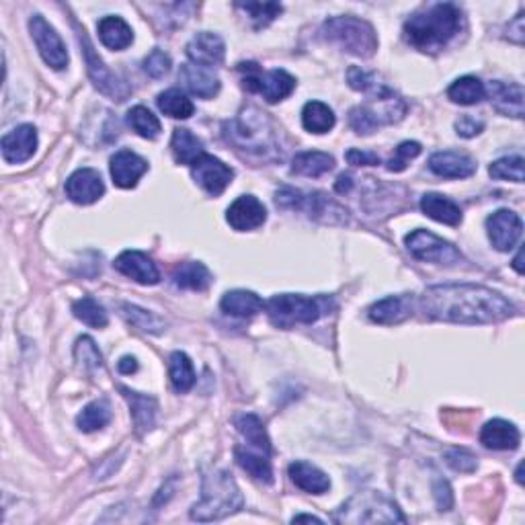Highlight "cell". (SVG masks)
<instances>
[{"label":"cell","instance_id":"obj_1","mask_svg":"<svg viewBox=\"0 0 525 525\" xmlns=\"http://www.w3.org/2000/svg\"><path fill=\"white\" fill-rule=\"evenodd\" d=\"M419 306L427 319L458 324H490L507 320L515 306L498 291L476 283H445L427 288Z\"/></svg>","mask_w":525,"mask_h":525},{"label":"cell","instance_id":"obj_2","mask_svg":"<svg viewBox=\"0 0 525 525\" xmlns=\"http://www.w3.org/2000/svg\"><path fill=\"white\" fill-rule=\"evenodd\" d=\"M462 12L456 4L442 3L417 12L405 23V40L425 54H437L459 31Z\"/></svg>","mask_w":525,"mask_h":525},{"label":"cell","instance_id":"obj_3","mask_svg":"<svg viewBox=\"0 0 525 525\" xmlns=\"http://www.w3.org/2000/svg\"><path fill=\"white\" fill-rule=\"evenodd\" d=\"M243 505V492L235 478L226 470H210L204 475L202 498L193 505L189 515L193 521H220L241 511Z\"/></svg>","mask_w":525,"mask_h":525},{"label":"cell","instance_id":"obj_4","mask_svg":"<svg viewBox=\"0 0 525 525\" xmlns=\"http://www.w3.org/2000/svg\"><path fill=\"white\" fill-rule=\"evenodd\" d=\"M336 308L330 296H302L280 294L265 302L269 320L280 328H291L296 324H314Z\"/></svg>","mask_w":525,"mask_h":525},{"label":"cell","instance_id":"obj_5","mask_svg":"<svg viewBox=\"0 0 525 525\" xmlns=\"http://www.w3.org/2000/svg\"><path fill=\"white\" fill-rule=\"evenodd\" d=\"M335 523H406L398 505L378 490H361L333 515Z\"/></svg>","mask_w":525,"mask_h":525},{"label":"cell","instance_id":"obj_6","mask_svg":"<svg viewBox=\"0 0 525 525\" xmlns=\"http://www.w3.org/2000/svg\"><path fill=\"white\" fill-rule=\"evenodd\" d=\"M322 37L327 42L339 43L349 54L359 58H372L378 50L375 29L364 19L358 17H333L322 25Z\"/></svg>","mask_w":525,"mask_h":525},{"label":"cell","instance_id":"obj_7","mask_svg":"<svg viewBox=\"0 0 525 525\" xmlns=\"http://www.w3.org/2000/svg\"><path fill=\"white\" fill-rule=\"evenodd\" d=\"M275 204L277 207H282V210H297L308 213L310 218L319 220V222L324 224L349 222L345 207H341L320 191L304 193L300 189H294V187H282V189L275 193Z\"/></svg>","mask_w":525,"mask_h":525},{"label":"cell","instance_id":"obj_8","mask_svg":"<svg viewBox=\"0 0 525 525\" xmlns=\"http://www.w3.org/2000/svg\"><path fill=\"white\" fill-rule=\"evenodd\" d=\"M238 70L244 73V79H243L244 89L251 90V93L263 95V99L269 103L283 101L285 97H290L296 89L294 76L280 68L263 73L255 62H246V64H238Z\"/></svg>","mask_w":525,"mask_h":525},{"label":"cell","instance_id":"obj_9","mask_svg":"<svg viewBox=\"0 0 525 525\" xmlns=\"http://www.w3.org/2000/svg\"><path fill=\"white\" fill-rule=\"evenodd\" d=\"M406 249L411 251V255L419 261L433 263V265H445V267H452V265H458L462 261V252H459L452 243L444 241L437 235H433L429 230H413L411 235L405 238Z\"/></svg>","mask_w":525,"mask_h":525},{"label":"cell","instance_id":"obj_10","mask_svg":"<svg viewBox=\"0 0 525 525\" xmlns=\"http://www.w3.org/2000/svg\"><path fill=\"white\" fill-rule=\"evenodd\" d=\"M265 113L255 112V115L243 113L241 118L228 123L230 132H226L228 140L238 148L251 152H263L271 144V132H265V126H269Z\"/></svg>","mask_w":525,"mask_h":525},{"label":"cell","instance_id":"obj_11","mask_svg":"<svg viewBox=\"0 0 525 525\" xmlns=\"http://www.w3.org/2000/svg\"><path fill=\"white\" fill-rule=\"evenodd\" d=\"M29 31L31 37L37 45V51L43 58V62L48 64L50 68L62 70L68 66V50L64 45L62 37L58 35V31L51 27V25L45 21L42 15H34L29 21Z\"/></svg>","mask_w":525,"mask_h":525},{"label":"cell","instance_id":"obj_12","mask_svg":"<svg viewBox=\"0 0 525 525\" xmlns=\"http://www.w3.org/2000/svg\"><path fill=\"white\" fill-rule=\"evenodd\" d=\"M79 40L82 45V54H84V60H87V70H89V76L93 79L95 87L101 90L103 95L112 97L115 101H123L126 97L129 95V89L123 84L118 76H115L112 70H109L99 56L95 54L93 45H90L87 34H84V29H79Z\"/></svg>","mask_w":525,"mask_h":525},{"label":"cell","instance_id":"obj_13","mask_svg":"<svg viewBox=\"0 0 525 525\" xmlns=\"http://www.w3.org/2000/svg\"><path fill=\"white\" fill-rule=\"evenodd\" d=\"M191 174L193 181L202 187L205 193L218 197L226 191V187L232 183V177H235V171L212 154H202V157L193 160L191 165Z\"/></svg>","mask_w":525,"mask_h":525},{"label":"cell","instance_id":"obj_14","mask_svg":"<svg viewBox=\"0 0 525 525\" xmlns=\"http://www.w3.org/2000/svg\"><path fill=\"white\" fill-rule=\"evenodd\" d=\"M523 222L515 212L511 210H498L486 218V232L492 246L501 252H509L515 249L521 238Z\"/></svg>","mask_w":525,"mask_h":525},{"label":"cell","instance_id":"obj_15","mask_svg":"<svg viewBox=\"0 0 525 525\" xmlns=\"http://www.w3.org/2000/svg\"><path fill=\"white\" fill-rule=\"evenodd\" d=\"M267 220V210L255 196H241L226 210V222L238 232L257 230Z\"/></svg>","mask_w":525,"mask_h":525},{"label":"cell","instance_id":"obj_16","mask_svg":"<svg viewBox=\"0 0 525 525\" xmlns=\"http://www.w3.org/2000/svg\"><path fill=\"white\" fill-rule=\"evenodd\" d=\"M103 193H105V183H103L99 171H95V168H79L66 181V196L79 205L99 202Z\"/></svg>","mask_w":525,"mask_h":525},{"label":"cell","instance_id":"obj_17","mask_svg":"<svg viewBox=\"0 0 525 525\" xmlns=\"http://www.w3.org/2000/svg\"><path fill=\"white\" fill-rule=\"evenodd\" d=\"M0 148H3V158L11 162V165L29 160L37 151V129L29 126V123L17 126L9 134L3 135Z\"/></svg>","mask_w":525,"mask_h":525},{"label":"cell","instance_id":"obj_18","mask_svg":"<svg viewBox=\"0 0 525 525\" xmlns=\"http://www.w3.org/2000/svg\"><path fill=\"white\" fill-rule=\"evenodd\" d=\"M113 267L123 274L129 280L138 282L142 285H154L158 283L160 274L157 269V265L146 252L142 251H123L121 255L115 259Z\"/></svg>","mask_w":525,"mask_h":525},{"label":"cell","instance_id":"obj_19","mask_svg":"<svg viewBox=\"0 0 525 525\" xmlns=\"http://www.w3.org/2000/svg\"><path fill=\"white\" fill-rule=\"evenodd\" d=\"M187 56H189L191 64L213 68L224 62L226 45L220 35L210 34V31H202V34L193 35L191 42L187 43Z\"/></svg>","mask_w":525,"mask_h":525},{"label":"cell","instance_id":"obj_20","mask_svg":"<svg viewBox=\"0 0 525 525\" xmlns=\"http://www.w3.org/2000/svg\"><path fill=\"white\" fill-rule=\"evenodd\" d=\"M486 95L492 103V107L498 113L507 115V118L523 120V87L520 82H501L495 81L484 89Z\"/></svg>","mask_w":525,"mask_h":525},{"label":"cell","instance_id":"obj_21","mask_svg":"<svg viewBox=\"0 0 525 525\" xmlns=\"http://www.w3.org/2000/svg\"><path fill=\"white\" fill-rule=\"evenodd\" d=\"M109 171H112L115 185L121 187V189H132V187L138 185L142 174L148 171V162L132 151H120L112 157Z\"/></svg>","mask_w":525,"mask_h":525},{"label":"cell","instance_id":"obj_22","mask_svg":"<svg viewBox=\"0 0 525 525\" xmlns=\"http://www.w3.org/2000/svg\"><path fill=\"white\" fill-rule=\"evenodd\" d=\"M431 173L444 179H466L476 171V162L468 154L456 152V151H444L436 152L429 158Z\"/></svg>","mask_w":525,"mask_h":525},{"label":"cell","instance_id":"obj_23","mask_svg":"<svg viewBox=\"0 0 525 525\" xmlns=\"http://www.w3.org/2000/svg\"><path fill=\"white\" fill-rule=\"evenodd\" d=\"M179 81L191 95L199 99H213L220 93V79L210 68L197 66V64H183L179 70Z\"/></svg>","mask_w":525,"mask_h":525},{"label":"cell","instance_id":"obj_24","mask_svg":"<svg viewBox=\"0 0 525 525\" xmlns=\"http://www.w3.org/2000/svg\"><path fill=\"white\" fill-rule=\"evenodd\" d=\"M521 442L520 429L513 423L503 419H492L483 427L481 431V444L489 450L505 452V450H517Z\"/></svg>","mask_w":525,"mask_h":525},{"label":"cell","instance_id":"obj_25","mask_svg":"<svg viewBox=\"0 0 525 525\" xmlns=\"http://www.w3.org/2000/svg\"><path fill=\"white\" fill-rule=\"evenodd\" d=\"M413 297L411 296H390L375 302L369 308V319L378 324H400L413 316Z\"/></svg>","mask_w":525,"mask_h":525},{"label":"cell","instance_id":"obj_26","mask_svg":"<svg viewBox=\"0 0 525 525\" xmlns=\"http://www.w3.org/2000/svg\"><path fill=\"white\" fill-rule=\"evenodd\" d=\"M123 397L129 403V408H132V419H134V425H135V431L140 433H148L157 423V411H158V405H157V398L154 397H148V394H140V392H134L129 390V388H120Z\"/></svg>","mask_w":525,"mask_h":525},{"label":"cell","instance_id":"obj_27","mask_svg":"<svg viewBox=\"0 0 525 525\" xmlns=\"http://www.w3.org/2000/svg\"><path fill=\"white\" fill-rule=\"evenodd\" d=\"M220 308L226 314L236 316V319H252V316H257L265 308V302L255 291L232 290L226 291L222 302H220Z\"/></svg>","mask_w":525,"mask_h":525},{"label":"cell","instance_id":"obj_28","mask_svg":"<svg viewBox=\"0 0 525 525\" xmlns=\"http://www.w3.org/2000/svg\"><path fill=\"white\" fill-rule=\"evenodd\" d=\"M288 472L291 483L304 492H310V495H322V492L330 489V478L320 468H316L314 464L300 459V462H291Z\"/></svg>","mask_w":525,"mask_h":525},{"label":"cell","instance_id":"obj_29","mask_svg":"<svg viewBox=\"0 0 525 525\" xmlns=\"http://www.w3.org/2000/svg\"><path fill=\"white\" fill-rule=\"evenodd\" d=\"M421 210H423L425 216L447 226H459L464 218L459 205L456 202H452V199H447L445 196H439V193H425V196L421 197Z\"/></svg>","mask_w":525,"mask_h":525},{"label":"cell","instance_id":"obj_30","mask_svg":"<svg viewBox=\"0 0 525 525\" xmlns=\"http://www.w3.org/2000/svg\"><path fill=\"white\" fill-rule=\"evenodd\" d=\"M97 29H99L101 43L109 50L121 51L126 50L127 45H132L134 42V31L121 17H115V15L103 17L99 25H97Z\"/></svg>","mask_w":525,"mask_h":525},{"label":"cell","instance_id":"obj_31","mask_svg":"<svg viewBox=\"0 0 525 525\" xmlns=\"http://www.w3.org/2000/svg\"><path fill=\"white\" fill-rule=\"evenodd\" d=\"M236 429L244 437V442L249 444L252 450L259 453H265V456H271V439L267 436V429H265L263 421L257 417V414H241L235 421Z\"/></svg>","mask_w":525,"mask_h":525},{"label":"cell","instance_id":"obj_32","mask_svg":"<svg viewBox=\"0 0 525 525\" xmlns=\"http://www.w3.org/2000/svg\"><path fill=\"white\" fill-rule=\"evenodd\" d=\"M173 282L181 290L205 291L212 285L213 277L210 274V269H207L204 263L187 261V263H181L179 267L174 269Z\"/></svg>","mask_w":525,"mask_h":525},{"label":"cell","instance_id":"obj_33","mask_svg":"<svg viewBox=\"0 0 525 525\" xmlns=\"http://www.w3.org/2000/svg\"><path fill=\"white\" fill-rule=\"evenodd\" d=\"M171 151L179 165H193V160L204 154V142L196 134H191V129L177 127L173 132Z\"/></svg>","mask_w":525,"mask_h":525},{"label":"cell","instance_id":"obj_34","mask_svg":"<svg viewBox=\"0 0 525 525\" xmlns=\"http://www.w3.org/2000/svg\"><path fill=\"white\" fill-rule=\"evenodd\" d=\"M335 113L327 103L308 101L302 109V126L310 134H327L335 127Z\"/></svg>","mask_w":525,"mask_h":525},{"label":"cell","instance_id":"obj_35","mask_svg":"<svg viewBox=\"0 0 525 525\" xmlns=\"http://www.w3.org/2000/svg\"><path fill=\"white\" fill-rule=\"evenodd\" d=\"M335 158L328 152H300L296 154L294 162H291V173L302 174V177H320V174L333 171Z\"/></svg>","mask_w":525,"mask_h":525},{"label":"cell","instance_id":"obj_36","mask_svg":"<svg viewBox=\"0 0 525 525\" xmlns=\"http://www.w3.org/2000/svg\"><path fill=\"white\" fill-rule=\"evenodd\" d=\"M235 456L238 466H241L246 475L255 478V481L265 484L274 483V470H271L269 456H265V453H259V452L252 453L251 450H243V447H236Z\"/></svg>","mask_w":525,"mask_h":525},{"label":"cell","instance_id":"obj_37","mask_svg":"<svg viewBox=\"0 0 525 525\" xmlns=\"http://www.w3.org/2000/svg\"><path fill=\"white\" fill-rule=\"evenodd\" d=\"M157 105L162 113L173 120H189L193 112H196V105H193L189 97L179 89H168L165 93H160L157 97Z\"/></svg>","mask_w":525,"mask_h":525},{"label":"cell","instance_id":"obj_38","mask_svg":"<svg viewBox=\"0 0 525 525\" xmlns=\"http://www.w3.org/2000/svg\"><path fill=\"white\" fill-rule=\"evenodd\" d=\"M168 375L177 392H189L193 384H196V369H193V361L189 355L183 351H174L168 358Z\"/></svg>","mask_w":525,"mask_h":525},{"label":"cell","instance_id":"obj_39","mask_svg":"<svg viewBox=\"0 0 525 525\" xmlns=\"http://www.w3.org/2000/svg\"><path fill=\"white\" fill-rule=\"evenodd\" d=\"M447 97L458 105H476L486 97V90L476 76H462V79L452 82V87L447 89Z\"/></svg>","mask_w":525,"mask_h":525},{"label":"cell","instance_id":"obj_40","mask_svg":"<svg viewBox=\"0 0 525 525\" xmlns=\"http://www.w3.org/2000/svg\"><path fill=\"white\" fill-rule=\"evenodd\" d=\"M109 421H112V406L107 400L101 398L82 408V413L76 417V425L84 433H93L103 429Z\"/></svg>","mask_w":525,"mask_h":525},{"label":"cell","instance_id":"obj_41","mask_svg":"<svg viewBox=\"0 0 525 525\" xmlns=\"http://www.w3.org/2000/svg\"><path fill=\"white\" fill-rule=\"evenodd\" d=\"M121 314L132 327L144 330V333L160 335L166 328V322L160 316L148 313V310L134 306V304H121Z\"/></svg>","mask_w":525,"mask_h":525},{"label":"cell","instance_id":"obj_42","mask_svg":"<svg viewBox=\"0 0 525 525\" xmlns=\"http://www.w3.org/2000/svg\"><path fill=\"white\" fill-rule=\"evenodd\" d=\"M127 123L135 134L146 140H154L160 134V121L151 109L144 105H135L127 112Z\"/></svg>","mask_w":525,"mask_h":525},{"label":"cell","instance_id":"obj_43","mask_svg":"<svg viewBox=\"0 0 525 525\" xmlns=\"http://www.w3.org/2000/svg\"><path fill=\"white\" fill-rule=\"evenodd\" d=\"M73 313L76 319L82 320L84 324H89V327H93V328H105L109 322L105 308H103L101 304L90 296L82 297V300H79V302H74Z\"/></svg>","mask_w":525,"mask_h":525},{"label":"cell","instance_id":"obj_44","mask_svg":"<svg viewBox=\"0 0 525 525\" xmlns=\"http://www.w3.org/2000/svg\"><path fill=\"white\" fill-rule=\"evenodd\" d=\"M347 82L353 90H359V93H366L369 97L380 95V93H384V90L390 89V87H386L384 82H380L378 74L367 73V70L359 68V66H351L347 70Z\"/></svg>","mask_w":525,"mask_h":525},{"label":"cell","instance_id":"obj_45","mask_svg":"<svg viewBox=\"0 0 525 525\" xmlns=\"http://www.w3.org/2000/svg\"><path fill=\"white\" fill-rule=\"evenodd\" d=\"M236 9L244 11L255 23V29H263L274 21L275 17L282 15L283 6L280 3H236Z\"/></svg>","mask_w":525,"mask_h":525},{"label":"cell","instance_id":"obj_46","mask_svg":"<svg viewBox=\"0 0 525 525\" xmlns=\"http://www.w3.org/2000/svg\"><path fill=\"white\" fill-rule=\"evenodd\" d=\"M489 174L492 179H505L523 183V157H505L492 162L489 166Z\"/></svg>","mask_w":525,"mask_h":525},{"label":"cell","instance_id":"obj_47","mask_svg":"<svg viewBox=\"0 0 525 525\" xmlns=\"http://www.w3.org/2000/svg\"><path fill=\"white\" fill-rule=\"evenodd\" d=\"M349 126L353 127L355 134L369 135L382 126V121L367 105H359V107H353L351 112H349Z\"/></svg>","mask_w":525,"mask_h":525},{"label":"cell","instance_id":"obj_48","mask_svg":"<svg viewBox=\"0 0 525 525\" xmlns=\"http://www.w3.org/2000/svg\"><path fill=\"white\" fill-rule=\"evenodd\" d=\"M74 355H76V361H79L82 367L95 369L103 366V355L99 351V347H97L95 341L89 339V336H82V339L76 341Z\"/></svg>","mask_w":525,"mask_h":525},{"label":"cell","instance_id":"obj_49","mask_svg":"<svg viewBox=\"0 0 525 525\" xmlns=\"http://www.w3.org/2000/svg\"><path fill=\"white\" fill-rule=\"evenodd\" d=\"M419 154H421V144H419V142H411V140L403 142V144H398L397 152H394V157L390 160H388L386 168H388V171H392V173L405 171L406 165H408V160L414 158V157H419Z\"/></svg>","mask_w":525,"mask_h":525},{"label":"cell","instance_id":"obj_50","mask_svg":"<svg viewBox=\"0 0 525 525\" xmlns=\"http://www.w3.org/2000/svg\"><path fill=\"white\" fill-rule=\"evenodd\" d=\"M173 62H171V56L165 54L162 50H154L151 54L146 56L144 60V73L148 76H152V79H162V76L168 74V70H171Z\"/></svg>","mask_w":525,"mask_h":525},{"label":"cell","instance_id":"obj_51","mask_svg":"<svg viewBox=\"0 0 525 525\" xmlns=\"http://www.w3.org/2000/svg\"><path fill=\"white\" fill-rule=\"evenodd\" d=\"M445 462L458 472H475L476 470L475 453H470L468 450H459V447H453V450L445 452Z\"/></svg>","mask_w":525,"mask_h":525},{"label":"cell","instance_id":"obj_52","mask_svg":"<svg viewBox=\"0 0 525 525\" xmlns=\"http://www.w3.org/2000/svg\"><path fill=\"white\" fill-rule=\"evenodd\" d=\"M484 129V121L472 118V115H462L456 121V134L462 135V138H475Z\"/></svg>","mask_w":525,"mask_h":525},{"label":"cell","instance_id":"obj_53","mask_svg":"<svg viewBox=\"0 0 525 525\" xmlns=\"http://www.w3.org/2000/svg\"><path fill=\"white\" fill-rule=\"evenodd\" d=\"M345 158H347L349 165H353V166H378V165H382V160H380L378 154L358 151V148L349 151L345 154Z\"/></svg>","mask_w":525,"mask_h":525},{"label":"cell","instance_id":"obj_54","mask_svg":"<svg viewBox=\"0 0 525 525\" xmlns=\"http://www.w3.org/2000/svg\"><path fill=\"white\" fill-rule=\"evenodd\" d=\"M433 492H436V501H437L439 509L447 511L452 507L453 495H452L450 484H447L445 481H436V484H433Z\"/></svg>","mask_w":525,"mask_h":525},{"label":"cell","instance_id":"obj_55","mask_svg":"<svg viewBox=\"0 0 525 525\" xmlns=\"http://www.w3.org/2000/svg\"><path fill=\"white\" fill-rule=\"evenodd\" d=\"M353 189V177L349 173H343L339 174V179H336L335 183V191L336 193H349Z\"/></svg>","mask_w":525,"mask_h":525},{"label":"cell","instance_id":"obj_56","mask_svg":"<svg viewBox=\"0 0 525 525\" xmlns=\"http://www.w3.org/2000/svg\"><path fill=\"white\" fill-rule=\"evenodd\" d=\"M118 369H120L121 374L129 375V374L138 372V361H135V358H129V355H126V358H121V359H120Z\"/></svg>","mask_w":525,"mask_h":525},{"label":"cell","instance_id":"obj_57","mask_svg":"<svg viewBox=\"0 0 525 525\" xmlns=\"http://www.w3.org/2000/svg\"><path fill=\"white\" fill-rule=\"evenodd\" d=\"M294 523H300V521H308V523H322V520H319V517L314 515H296L294 520H291Z\"/></svg>","mask_w":525,"mask_h":525},{"label":"cell","instance_id":"obj_58","mask_svg":"<svg viewBox=\"0 0 525 525\" xmlns=\"http://www.w3.org/2000/svg\"><path fill=\"white\" fill-rule=\"evenodd\" d=\"M513 267H515V271L517 274H523V267H521V251H520V255L515 257V261H513Z\"/></svg>","mask_w":525,"mask_h":525}]
</instances>
